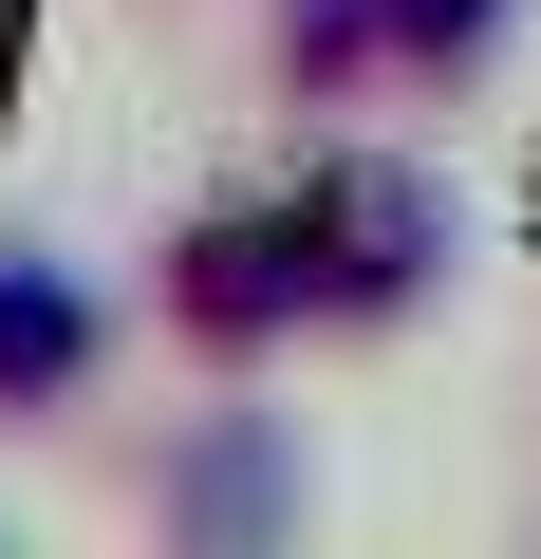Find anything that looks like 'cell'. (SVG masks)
<instances>
[{"mask_svg": "<svg viewBox=\"0 0 541 559\" xmlns=\"http://www.w3.org/2000/svg\"><path fill=\"white\" fill-rule=\"evenodd\" d=\"M281 75H299V94H374V75H392L374 0H281Z\"/></svg>", "mask_w": 541, "mask_h": 559, "instance_id": "obj_6", "label": "cell"}, {"mask_svg": "<svg viewBox=\"0 0 541 559\" xmlns=\"http://www.w3.org/2000/svg\"><path fill=\"white\" fill-rule=\"evenodd\" d=\"M168 336H187L205 373H261V355L337 336V299H318V205H299V187L187 205V224H168Z\"/></svg>", "mask_w": 541, "mask_h": 559, "instance_id": "obj_1", "label": "cell"}, {"mask_svg": "<svg viewBox=\"0 0 541 559\" xmlns=\"http://www.w3.org/2000/svg\"><path fill=\"white\" fill-rule=\"evenodd\" d=\"M504 20H522V0H374V38H392V75H411V94L485 75V57H504Z\"/></svg>", "mask_w": 541, "mask_h": 559, "instance_id": "obj_5", "label": "cell"}, {"mask_svg": "<svg viewBox=\"0 0 541 559\" xmlns=\"http://www.w3.org/2000/svg\"><path fill=\"white\" fill-rule=\"evenodd\" d=\"M94 373H113V299L57 242H0V429H57Z\"/></svg>", "mask_w": 541, "mask_h": 559, "instance_id": "obj_4", "label": "cell"}, {"mask_svg": "<svg viewBox=\"0 0 541 559\" xmlns=\"http://www.w3.org/2000/svg\"><path fill=\"white\" fill-rule=\"evenodd\" d=\"M299 503H318V466H299V429L261 411V392H224V411H187V429L150 448V522H168L187 559H261V540H299Z\"/></svg>", "mask_w": 541, "mask_h": 559, "instance_id": "obj_3", "label": "cell"}, {"mask_svg": "<svg viewBox=\"0 0 541 559\" xmlns=\"http://www.w3.org/2000/svg\"><path fill=\"white\" fill-rule=\"evenodd\" d=\"M299 205H318V299H337V336L430 318L448 261H467V205H448V168H411V150H337V168H299Z\"/></svg>", "mask_w": 541, "mask_h": 559, "instance_id": "obj_2", "label": "cell"}]
</instances>
